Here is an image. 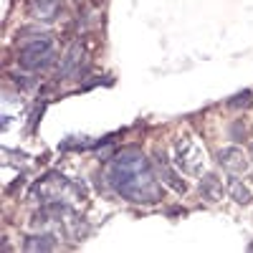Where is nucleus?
<instances>
[{"instance_id":"f257e3e1","label":"nucleus","mask_w":253,"mask_h":253,"mask_svg":"<svg viewBox=\"0 0 253 253\" xmlns=\"http://www.w3.org/2000/svg\"><path fill=\"white\" fill-rule=\"evenodd\" d=\"M107 182L126 203L155 205L162 200V182H157L150 160L134 144L122 147L114 155L107 170Z\"/></svg>"},{"instance_id":"f03ea898","label":"nucleus","mask_w":253,"mask_h":253,"mask_svg":"<svg viewBox=\"0 0 253 253\" xmlns=\"http://www.w3.org/2000/svg\"><path fill=\"white\" fill-rule=\"evenodd\" d=\"M172 150H175V165L177 170L185 172L187 177H198L205 167V150L203 144L193 137V134H177L172 142Z\"/></svg>"},{"instance_id":"7ed1b4c3","label":"nucleus","mask_w":253,"mask_h":253,"mask_svg":"<svg viewBox=\"0 0 253 253\" xmlns=\"http://www.w3.org/2000/svg\"><path fill=\"white\" fill-rule=\"evenodd\" d=\"M53 61H56V46L48 36L33 38L18 51V66L26 71H46L53 66Z\"/></svg>"},{"instance_id":"20e7f679","label":"nucleus","mask_w":253,"mask_h":253,"mask_svg":"<svg viewBox=\"0 0 253 253\" xmlns=\"http://www.w3.org/2000/svg\"><path fill=\"white\" fill-rule=\"evenodd\" d=\"M218 165L228 175H246L251 172V160L241 147H220L218 150Z\"/></svg>"},{"instance_id":"39448f33","label":"nucleus","mask_w":253,"mask_h":253,"mask_svg":"<svg viewBox=\"0 0 253 253\" xmlns=\"http://www.w3.org/2000/svg\"><path fill=\"white\" fill-rule=\"evenodd\" d=\"M155 165H157V175H160V182L167 185L170 190H175L177 195H185L187 193V182L172 170V165L167 162V155L162 150H155Z\"/></svg>"},{"instance_id":"423d86ee","label":"nucleus","mask_w":253,"mask_h":253,"mask_svg":"<svg viewBox=\"0 0 253 253\" xmlns=\"http://www.w3.org/2000/svg\"><path fill=\"white\" fill-rule=\"evenodd\" d=\"M81 61H84L81 46H71V51L66 53V58H63V66H61L58 76L61 79H69L71 74H81Z\"/></svg>"},{"instance_id":"0eeeda50","label":"nucleus","mask_w":253,"mask_h":253,"mask_svg":"<svg viewBox=\"0 0 253 253\" xmlns=\"http://www.w3.org/2000/svg\"><path fill=\"white\" fill-rule=\"evenodd\" d=\"M200 195L208 198L210 203L220 200V198H223V182H220L215 175H205V177L200 180Z\"/></svg>"},{"instance_id":"6e6552de","label":"nucleus","mask_w":253,"mask_h":253,"mask_svg":"<svg viewBox=\"0 0 253 253\" xmlns=\"http://www.w3.org/2000/svg\"><path fill=\"white\" fill-rule=\"evenodd\" d=\"M225 185H228V195L233 198L236 203H241V205H248L251 200H253V195H251V190L236 177V175H230L228 180H225Z\"/></svg>"},{"instance_id":"1a4fd4ad","label":"nucleus","mask_w":253,"mask_h":253,"mask_svg":"<svg viewBox=\"0 0 253 253\" xmlns=\"http://www.w3.org/2000/svg\"><path fill=\"white\" fill-rule=\"evenodd\" d=\"M56 248V238L51 233H41V236H28L23 241V251L36 253V251H53Z\"/></svg>"},{"instance_id":"9d476101","label":"nucleus","mask_w":253,"mask_h":253,"mask_svg":"<svg viewBox=\"0 0 253 253\" xmlns=\"http://www.w3.org/2000/svg\"><path fill=\"white\" fill-rule=\"evenodd\" d=\"M251 104H253V91L251 89H243L236 96L228 99V109H248Z\"/></svg>"},{"instance_id":"9b49d317","label":"nucleus","mask_w":253,"mask_h":253,"mask_svg":"<svg viewBox=\"0 0 253 253\" xmlns=\"http://www.w3.org/2000/svg\"><path fill=\"white\" fill-rule=\"evenodd\" d=\"M36 13H41L38 18H46V20L56 18V13H58V0H38V3H36Z\"/></svg>"},{"instance_id":"f8f14e48","label":"nucleus","mask_w":253,"mask_h":253,"mask_svg":"<svg viewBox=\"0 0 253 253\" xmlns=\"http://www.w3.org/2000/svg\"><path fill=\"white\" fill-rule=\"evenodd\" d=\"M228 134L233 142H248V124L243 119H236L233 124L228 126Z\"/></svg>"},{"instance_id":"ddd939ff","label":"nucleus","mask_w":253,"mask_h":253,"mask_svg":"<svg viewBox=\"0 0 253 253\" xmlns=\"http://www.w3.org/2000/svg\"><path fill=\"white\" fill-rule=\"evenodd\" d=\"M251 248H253V243H251Z\"/></svg>"}]
</instances>
